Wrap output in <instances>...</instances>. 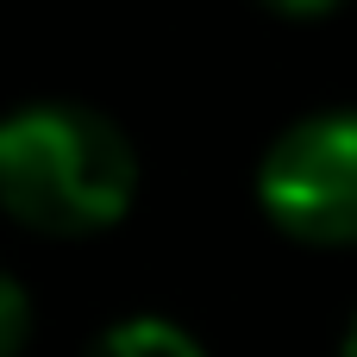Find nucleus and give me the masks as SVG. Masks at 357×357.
Here are the masks:
<instances>
[{
    "label": "nucleus",
    "mask_w": 357,
    "mask_h": 357,
    "mask_svg": "<svg viewBox=\"0 0 357 357\" xmlns=\"http://www.w3.org/2000/svg\"><path fill=\"white\" fill-rule=\"evenodd\" d=\"M132 195H138V151L107 113L82 100H38L0 119L6 220L50 238H88L119 226Z\"/></svg>",
    "instance_id": "f257e3e1"
},
{
    "label": "nucleus",
    "mask_w": 357,
    "mask_h": 357,
    "mask_svg": "<svg viewBox=\"0 0 357 357\" xmlns=\"http://www.w3.org/2000/svg\"><path fill=\"white\" fill-rule=\"evenodd\" d=\"M257 207L295 245H357V107L276 132L257 163Z\"/></svg>",
    "instance_id": "f03ea898"
},
{
    "label": "nucleus",
    "mask_w": 357,
    "mask_h": 357,
    "mask_svg": "<svg viewBox=\"0 0 357 357\" xmlns=\"http://www.w3.org/2000/svg\"><path fill=\"white\" fill-rule=\"evenodd\" d=\"M82 357H207L201 339L163 314H132V320H113Z\"/></svg>",
    "instance_id": "7ed1b4c3"
},
{
    "label": "nucleus",
    "mask_w": 357,
    "mask_h": 357,
    "mask_svg": "<svg viewBox=\"0 0 357 357\" xmlns=\"http://www.w3.org/2000/svg\"><path fill=\"white\" fill-rule=\"evenodd\" d=\"M31 339V295L0 270V357H19Z\"/></svg>",
    "instance_id": "20e7f679"
},
{
    "label": "nucleus",
    "mask_w": 357,
    "mask_h": 357,
    "mask_svg": "<svg viewBox=\"0 0 357 357\" xmlns=\"http://www.w3.org/2000/svg\"><path fill=\"white\" fill-rule=\"evenodd\" d=\"M264 6H276V13H289V19H314V13H333V6H345V0H264Z\"/></svg>",
    "instance_id": "39448f33"
},
{
    "label": "nucleus",
    "mask_w": 357,
    "mask_h": 357,
    "mask_svg": "<svg viewBox=\"0 0 357 357\" xmlns=\"http://www.w3.org/2000/svg\"><path fill=\"white\" fill-rule=\"evenodd\" d=\"M339 357H357V314H351V326H345V345H339Z\"/></svg>",
    "instance_id": "423d86ee"
}]
</instances>
